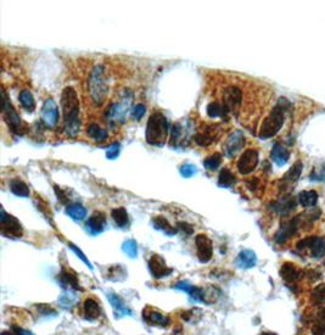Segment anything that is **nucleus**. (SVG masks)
Returning <instances> with one entry per match:
<instances>
[{
	"label": "nucleus",
	"instance_id": "obj_5",
	"mask_svg": "<svg viewBox=\"0 0 325 335\" xmlns=\"http://www.w3.org/2000/svg\"><path fill=\"white\" fill-rule=\"evenodd\" d=\"M132 100H133V94L131 92H126V94L121 98L120 102L112 103L105 112L106 122L111 126H116L125 122L126 116H127L129 109L132 106Z\"/></svg>",
	"mask_w": 325,
	"mask_h": 335
},
{
	"label": "nucleus",
	"instance_id": "obj_13",
	"mask_svg": "<svg viewBox=\"0 0 325 335\" xmlns=\"http://www.w3.org/2000/svg\"><path fill=\"white\" fill-rule=\"evenodd\" d=\"M244 145H245V135H244V133L240 131L233 132L232 134L227 138L226 143H224L223 145L224 155L229 158L234 157V156H237L238 152L244 148Z\"/></svg>",
	"mask_w": 325,
	"mask_h": 335
},
{
	"label": "nucleus",
	"instance_id": "obj_9",
	"mask_svg": "<svg viewBox=\"0 0 325 335\" xmlns=\"http://www.w3.org/2000/svg\"><path fill=\"white\" fill-rule=\"evenodd\" d=\"M197 259L201 264H207L213 258V244L206 234H197L195 238Z\"/></svg>",
	"mask_w": 325,
	"mask_h": 335
},
{
	"label": "nucleus",
	"instance_id": "obj_34",
	"mask_svg": "<svg viewBox=\"0 0 325 335\" xmlns=\"http://www.w3.org/2000/svg\"><path fill=\"white\" fill-rule=\"evenodd\" d=\"M237 183V178H235L234 173L230 171L229 169L224 167L222 171L220 172L218 176V186L222 188H230Z\"/></svg>",
	"mask_w": 325,
	"mask_h": 335
},
{
	"label": "nucleus",
	"instance_id": "obj_36",
	"mask_svg": "<svg viewBox=\"0 0 325 335\" xmlns=\"http://www.w3.org/2000/svg\"><path fill=\"white\" fill-rule=\"evenodd\" d=\"M298 201L302 206L304 207H310L314 206L318 201V194L313 190H307V192H302L300 195H298Z\"/></svg>",
	"mask_w": 325,
	"mask_h": 335
},
{
	"label": "nucleus",
	"instance_id": "obj_49",
	"mask_svg": "<svg viewBox=\"0 0 325 335\" xmlns=\"http://www.w3.org/2000/svg\"><path fill=\"white\" fill-rule=\"evenodd\" d=\"M39 310V313L43 314V316H56V311L53 310L50 306L48 305H39L37 306Z\"/></svg>",
	"mask_w": 325,
	"mask_h": 335
},
{
	"label": "nucleus",
	"instance_id": "obj_31",
	"mask_svg": "<svg viewBox=\"0 0 325 335\" xmlns=\"http://www.w3.org/2000/svg\"><path fill=\"white\" fill-rule=\"evenodd\" d=\"M111 217L119 228H126L129 224V216L125 207H117L111 211Z\"/></svg>",
	"mask_w": 325,
	"mask_h": 335
},
{
	"label": "nucleus",
	"instance_id": "obj_42",
	"mask_svg": "<svg viewBox=\"0 0 325 335\" xmlns=\"http://www.w3.org/2000/svg\"><path fill=\"white\" fill-rule=\"evenodd\" d=\"M312 299L317 305L325 304V284L318 285V287L314 289V291H313L312 294Z\"/></svg>",
	"mask_w": 325,
	"mask_h": 335
},
{
	"label": "nucleus",
	"instance_id": "obj_21",
	"mask_svg": "<svg viewBox=\"0 0 325 335\" xmlns=\"http://www.w3.org/2000/svg\"><path fill=\"white\" fill-rule=\"evenodd\" d=\"M107 299L110 301V304L114 308L115 314H116V318H121V317L125 316H132V311L127 307V305L125 304V301L122 300V297L115 293H109Z\"/></svg>",
	"mask_w": 325,
	"mask_h": 335
},
{
	"label": "nucleus",
	"instance_id": "obj_43",
	"mask_svg": "<svg viewBox=\"0 0 325 335\" xmlns=\"http://www.w3.org/2000/svg\"><path fill=\"white\" fill-rule=\"evenodd\" d=\"M146 112V106L144 104H137V105L133 106L131 110V115L132 117L134 118L135 121H140L144 117Z\"/></svg>",
	"mask_w": 325,
	"mask_h": 335
},
{
	"label": "nucleus",
	"instance_id": "obj_11",
	"mask_svg": "<svg viewBox=\"0 0 325 335\" xmlns=\"http://www.w3.org/2000/svg\"><path fill=\"white\" fill-rule=\"evenodd\" d=\"M258 164V152L255 149H247L239 158L237 167L240 175L246 176L252 173Z\"/></svg>",
	"mask_w": 325,
	"mask_h": 335
},
{
	"label": "nucleus",
	"instance_id": "obj_23",
	"mask_svg": "<svg viewBox=\"0 0 325 335\" xmlns=\"http://www.w3.org/2000/svg\"><path fill=\"white\" fill-rule=\"evenodd\" d=\"M151 223H152V227H154L155 229H157V230H160V232L165 233L166 235H168V236H173L178 232L177 228L172 226V224L168 222V219H167L166 217H163V216H161V215L152 218Z\"/></svg>",
	"mask_w": 325,
	"mask_h": 335
},
{
	"label": "nucleus",
	"instance_id": "obj_4",
	"mask_svg": "<svg viewBox=\"0 0 325 335\" xmlns=\"http://www.w3.org/2000/svg\"><path fill=\"white\" fill-rule=\"evenodd\" d=\"M287 105H289V103L284 98L279 100L275 108L270 111V114L262 123L260 134H258L261 139H269V138L274 137L280 131L281 127L284 125V121H285V111L287 110Z\"/></svg>",
	"mask_w": 325,
	"mask_h": 335
},
{
	"label": "nucleus",
	"instance_id": "obj_26",
	"mask_svg": "<svg viewBox=\"0 0 325 335\" xmlns=\"http://www.w3.org/2000/svg\"><path fill=\"white\" fill-rule=\"evenodd\" d=\"M270 157H272L273 162L275 164H278V166H284V164L289 161L290 152L285 146L277 143L274 145V148H273L272 152H270Z\"/></svg>",
	"mask_w": 325,
	"mask_h": 335
},
{
	"label": "nucleus",
	"instance_id": "obj_12",
	"mask_svg": "<svg viewBox=\"0 0 325 335\" xmlns=\"http://www.w3.org/2000/svg\"><path fill=\"white\" fill-rule=\"evenodd\" d=\"M60 112L54 99L49 98L42 106V122L47 128H54L59 122Z\"/></svg>",
	"mask_w": 325,
	"mask_h": 335
},
{
	"label": "nucleus",
	"instance_id": "obj_29",
	"mask_svg": "<svg viewBox=\"0 0 325 335\" xmlns=\"http://www.w3.org/2000/svg\"><path fill=\"white\" fill-rule=\"evenodd\" d=\"M10 190L13 194L20 196V198H28L31 194L30 188H28V186L24 181L20 180V178H14V180L10 182Z\"/></svg>",
	"mask_w": 325,
	"mask_h": 335
},
{
	"label": "nucleus",
	"instance_id": "obj_30",
	"mask_svg": "<svg viewBox=\"0 0 325 335\" xmlns=\"http://www.w3.org/2000/svg\"><path fill=\"white\" fill-rule=\"evenodd\" d=\"M66 215L74 221H83L87 216V209L80 204H70L66 207Z\"/></svg>",
	"mask_w": 325,
	"mask_h": 335
},
{
	"label": "nucleus",
	"instance_id": "obj_27",
	"mask_svg": "<svg viewBox=\"0 0 325 335\" xmlns=\"http://www.w3.org/2000/svg\"><path fill=\"white\" fill-rule=\"evenodd\" d=\"M237 264L239 267L244 268V270L252 268L257 264V256L252 250H243L239 254Z\"/></svg>",
	"mask_w": 325,
	"mask_h": 335
},
{
	"label": "nucleus",
	"instance_id": "obj_40",
	"mask_svg": "<svg viewBox=\"0 0 325 335\" xmlns=\"http://www.w3.org/2000/svg\"><path fill=\"white\" fill-rule=\"evenodd\" d=\"M122 250L128 258L135 259L138 256V244L134 239H129V240L125 241L122 245Z\"/></svg>",
	"mask_w": 325,
	"mask_h": 335
},
{
	"label": "nucleus",
	"instance_id": "obj_20",
	"mask_svg": "<svg viewBox=\"0 0 325 335\" xmlns=\"http://www.w3.org/2000/svg\"><path fill=\"white\" fill-rule=\"evenodd\" d=\"M83 312H84V318L89 320V322H94L101 317V307H100L99 302L96 301L93 297H88L84 300L83 304Z\"/></svg>",
	"mask_w": 325,
	"mask_h": 335
},
{
	"label": "nucleus",
	"instance_id": "obj_24",
	"mask_svg": "<svg viewBox=\"0 0 325 335\" xmlns=\"http://www.w3.org/2000/svg\"><path fill=\"white\" fill-rule=\"evenodd\" d=\"M188 129L185 127L180 125V123H175V125L172 127V132H171V145L172 146H179V145H184L185 144V140L188 139V133H186Z\"/></svg>",
	"mask_w": 325,
	"mask_h": 335
},
{
	"label": "nucleus",
	"instance_id": "obj_32",
	"mask_svg": "<svg viewBox=\"0 0 325 335\" xmlns=\"http://www.w3.org/2000/svg\"><path fill=\"white\" fill-rule=\"evenodd\" d=\"M207 115L211 118H217V117H228L229 112L226 109V106L223 105V103L220 102H212L207 105Z\"/></svg>",
	"mask_w": 325,
	"mask_h": 335
},
{
	"label": "nucleus",
	"instance_id": "obj_22",
	"mask_svg": "<svg viewBox=\"0 0 325 335\" xmlns=\"http://www.w3.org/2000/svg\"><path fill=\"white\" fill-rule=\"evenodd\" d=\"M297 222L298 218H296L292 219L289 223L284 224V226L279 229V232L275 234V241H277L278 244H283L287 239L291 238L293 234L296 233V229H297Z\"/></svg>",
	"mask_w": 325,
	"mask_h": 335
},
{
	"label": "nucleus",
	"instance_id": "obj_3",
	"mask_svg": "<svg viewBox=\"0 0 325 335\" xmlns=\"http://www.w3.org/2000/svg\"><path fill=\"white\" fill-rule=\"evenodd\" d=\"M88 91L94 105H102L109 93V79L103 66L97 65L90 72L88 78Z\"/></svg>",
	"mask_w": 325,
	"mask_h": 335
},
{
	"label": "nucleus",
	"instance_id": "obj_15",
	"mask_svg": "<svg viewBox=\"0 0 325 335\" xmlns=\"http://www.w3.org/2000/svg\"><path fill=\"white\" fill-rule=\"evenodd\" d=\"M218 128H220L218 126H207L203 131L197 132L194 135V141L202 148L212 145L220 137V129Z\"/></svg>",
	"mask_w": 325,
	"mask_h": 335
},
{
	"label": "nucleus",
	"instance_id": "obj_19",
	"mask_svg": "<svg viewBox=\"0 0 325 335\" xmlns=\"http://www.w3.org/2000/svg\"><path fill=\"white\" fill-rule=\"evenodd\" d=\"M173 289H177V290L186 293L192 300H194V301L203 302V288L195 287V285H192L191 283H189L188 281L175 283L173 285Z\"/></svg>",
	"mask_w": 325,
	"mask_h": 335
},
{
	"label": "nucleus",
	"instance_id": "obj_45",
	"mask_svg": "<svg viewBox=\"0 0 325 335\" xmlns=\"http://www.w3.org/2000/svg\"><path fill=\"white\" fill-rule=\"evenodd\" d=\"M120 151H121V144L116 141V143L111 144V145L107 148V150H106V157H107L109 160H115V158L119 157Z\"/></svg>",
	"mask_w": 325,
	"mask_h": 335
},
{
	"label": "nucleus",
	"instance_id": "obj_25",
	"mask_svg": "<svg viewBox=\"0 0 325 335\" xmlns=\"http://www.w3.org/2000/svg\"><path fill=\"white\" fill-rule=\"evenodd\" d=\"M77 291L74 289H64V293L61 294L59 297V305L61 306L65 310H71L73 306H76L77 301H78V295H77Z\"/></svg>",
	"mask_w": 325,
	"mask_h": 335
},
{
	"label": "nucleus",
	"instance_id": "obj_38",
	"mask_svg": "<svg viewBox=\"0 0 325 335\" xmlns=\"http://www.w3.org/2000/svg\"><path fill=\"white\" fill-rule=\"evenodd\" d=\"M126 277H127V272H126L125 267H122L121 265L112 266V267H110V270H109L107 279H110V281H123Z\"/></svg>",
	"mask_w": 325,
	"mask_h": 335
},
{
	"label": "nucleus",
	"instance_id": "obj_41",
	"mask_svg": "<svg viewBox=\"0 0 325 335\" xmlns=\"http://www.w3.org/2000/svg\"><path fill=\"white\" fill-rule=\"evenodd\" d=\"M295 206H296V201L291 200V199H285V200L278 201V203L275 204L274 209L275 211H278V212L286 213L289 212V211H291Z\"/></svg>",
	"mask_w": 325,
	"mask_h": 335
},
{
	"label": "nucleus",
	"instance_id": "obj_52",
	"mask_svg": "<svg viewBox=\"0 0 325 335\" xmlns=\"http://www.w3.org/2000/svg\"><path fill=\"white\" fill-rule=\"evenodd\" d=\"M318 319H319V322L325 323V308H324V310H321L320 312H319Z\"/></svg>",
	"mask_w": 325,
	"mask_h": 335
},
{
	"label": "nucleus",
	"instance_id": "obj_1",
	"mask_svg": "<svg viewBox=\"0 0 325 335\" xmlns=\"http://www.w3.org/2000/svg\"><path fill=\"white\" fill-rule=\"evenodd\" d=\"M61 108L64 112V129L66 135L76 138L79 134L82 122L79 117L78 95L72 87H66L62 91Z\"/></svg>",
	"mask_w": 325,
	"mask_h": 335
},
{
	"label": "nucleus",
	"instance_id": "obj_7",
	"mask_svg": "<svg viewBox=\"0 0 325 335\" xmlns=\"http://www.w3.org/2000/svg\"><path fill=\"white\" fill-rule=\"evenodd\" d=\"M0 229H2L3 235L9 236V238H21L24 234L21 222L13 215L5 212L4 209H2L0 212Z\"/></svg>",
	"mask_w": 325,
	"mask_h": 335
},
{
	"label": "nucleus",
	"instance_id": "obj_14",
	"mask_svg": "<svg viewBox=\"0 0 325 335\" xmlns=\"http://www.w3.org/2000/svg\"><path fill=\"white\" fill-rule=\"evenodd\" d=\"M143 318L148 324L150 325H156V327L161 328H167L171 325L172 320L168 316L163 314L162 312L159 310H155L154 307H145L143 310Z\"/></svg>",
	"mask_w": 325,
	"mask_h": 335
},
{
	"label": "nucleus",
	"instance_id": "obj_33",
	"mask_svg": "<svg viewBox=\"0 0 325 335\" xmlns=\"http://www.w3.org/2000/svg\"><path fill=\"white\" fill-rule=\"evenodd\" d=\"M19 100L22 108L27 112H33L34 110H36V102H34L33 95L30 91H27V89L21 91V93L19 95Z\"/></svg>",
	"mask_w": 325,
	"mask_h": 335
},
{
	"label": "nucleus",
	"instance_id": "obj_35",
	"mask_svg": "<svg viewBox=\"0 0 325 335\" xmlns=\"http://www.w3.org/2000/svg\"><path fill=\"white\" fill-rule=\"evenodd\" d=\"M281 278L285 282L292 283L298 278V271L296 270V267L291 264H284L283 267L280 270Z\"/></svg>",
	"mask_w": 325,
	"mask_h": 335
},
{
	"label": "nucleus",
	"instance_id": "obj_10",
	"mask_svg": "<svg viewBox=\"0 0 325 335\" xmlns=\"http://www.w3.org/2000/svg\"><path fill=\"white\" fill-rule=\"evenodd\" d=\"M223 105L228 110L229 114H237L243 103V92L238 87H228L224 89Z\"/></svg>",
	"mask_w": 325,
	"mask_h": 335
},
{
	"label": "nucleus",
	"instance_id": "obj_51",
	"mask_svg": "<svg viewBox=\"0 0 325 335\" xmlns=\"http://www.w3.org/2000/svg\"><path fill=\"white\" fill-rule=\"evenodd\" d=\"M13 330L15 331L16 334H32L30 330H26V329H22L19 327H13Z\"/></svg>",
	"mask_w": 325,
	"mask_h": 335
},
{
	"label": "nucleus",
	"instance_id": "obj_47",
	"mask_svg": "<svg viewBox=\"0 0 325 335\" xmlns=\"http://www.w3.org/2000/svg\"><path fill=\"white\" fill-rule=\"evenodd\" d=\"M198 310L197 308H194V310H189V311H185L182 313V318L185 320V322H196L198 318H196V314H200L201 311L196 313Z\"/></svg>",
	"mask_w": 325,
	"mask_h": 335
},
{
	"label": "nucleus",
	"instance_id": "obj_48",
	"mask_svg": "<svg viewBox=\"0 0 325 335\" xmlns=\"http://www.w3.org/2000/svg\"><path fill=\"white\" fill-rule=\"evenodd\" d=\"M178 229L182 230L183 233H185V235H191L194 233V227L191 224L186 223V222H178L177 223Z\"/></svg>",
	"mask_w": 325,
	"mask_h": 335
},
{
	"label": "nucleus",
	"instance_id": "obj_8",
	"mask_svg": "<svg viewBox=\"0 0 325 335\" xmlns=\"http://www.w3.org/2000/svg\"><path fill=\"white\" fill-rule=\"evenodd\" d=\"M148 267L155 279H162L173 273V268L168 267L166 260L159 254H154L148 261Z\"/></svg>",
	"mask_w": 325,
	"mask_h": 335
},
{
	"label": "nucleus",
	"instance_id": "obj_18",
	"mask_svg": "<svg viewBox=\"0 0 325 335\" xmlns=\"http://www.w3.org/2000/svg\"><path fill=\"white\" fill-rule=\"evenodd\" d=\"M57 279H59L60 285H61L64 289L71 288V289H74V290H82L76 273H74L73 271L68 270V268L62 267L61 272H60L59 278Z\"/></svg>",
	"mask_w": 325,
	"mask_h": 335
},
{
	"label": "nucleus",
	"instance_id": "obj_28",
	"mask_svg": "<svg viewBox=\"0 0 325 335\" xmlns=\"http://www.w3.org/2000/svg\"><path fill=\"white\" fill-rule=\"evenodd\" d=\"M87 134L91 140L96 141V143H103L109 138V132L96 123H91L88 126Z\"/></svg>",
	"mask_w": 325,
	"mask_h": 335
},
{
	"label": "nucleus",
	"instance_id": "obj_50",
	"mask_svg": "<svg viewBox=\"0 0 325 335\" xmlns=\"http://www.w3.org/2000/svg\"><path fill=\"white\" fill-rule=\"evenodd\" d=\"M313 334H325V323L319 322L314 328H313Z\"/></svg>",
	"mask_w": 325,
	"mask_h": 335
},
{
	"label": "nucleus",
	"instance_id": "obj_44",
	"mask_svg": "<svg viewBox=\"0 0 325 335\" xmlns=\"http://www.w3.org/2000/svg\"><path fill=\"white\" fill-rule=\"evenodd\" d=\"M179 172L184 178H190L194 175H196L197 170H196V166H194V164L185 163V164H183L182 167H180Z\"/></svg>",
	"mask_w": 325,
	"mask_h": 335
},
{
	"label": "nucleus",
	"instance_id": "obj_16",
	"mask_svg": "<svg viewBox=\"0 0 325 335\" xmlns=\"http://www.w3.org/2000/svg\"><path fill=\"white\" fill-rule=\"evenodd\" d=\"M297 247L300 250L304 249V247H309L310 251H312V255L319 259L324 256L325 254V239L320 238V236L304 239V240L298 242Z\"/></svg>",
	"mask_w": 325,
	"mask_h": 335
},
{
	"label": "nucleus",
	"instance_id": "obj_39",
	"mask_svg": "<svg viewBox=\"0 0 325 335\" xmlns=\"http://www.w3.org/2000/svg\"><path fill=\"white\" fill-rule=\"evenodd\" d=\"M301 172H302V163L301 162L295 163L291 169L286 172V175L284 176V181L289 182V183H293V182L298 180Z\"/></svg>",
	"mask_w": 325,
	"mask_h": 335
},
{
	"label": "nucleus",
	"instance_id": "obj_46",
	"mask_svg": "<svg viewBox=\"0 0 325 335\" xmlns=\"http://www.w3.org/2000/svg\"><path fill=\"white\" fill-rule=\"evenodd\" d=\"M68 246H70V249H71L72 251H73V253H74V254H76V255H77V258H79L80 260H82V261H83V262H84V264H85V265H87V266H88V267H89V268H90V270H93V266H91V264H90V261H89V260H88V258H87V256H85V255H84V254H83V253H82V250H80V249H79V247H77V246H76V245H74V244H72V242H68Z\"/></svg>",
	"mask_w": 325,
	"mask_h": 335
},
{
	"label": "nucleus",
	"instance_id": "obj_6",
	"mask_svg": "<svg viewBox=\"0 0 325 335\" xmlns=\"http://www.w3.org/2000/svg\"><path fill=\"white\" fill-rule=\"evenodd\" d=\"M3 117H4V121L7 122L9 129H10L11 132L15 133L17 135L25 134L27 127L22 122L21 117L17 114L16 110L14 109V106L11 105L5 91L3 92Z\"/></svg>",
	"mask_w": 325,
	"mask_h": 335
},
{
	"label": "nucleus",
	"instance_id": "obj_17",
	"mask_svg": "<svg viewBox=\"0 0 325 335\" xmlns=\"http://www.w3.org/2000/svg\"><path fill=\"white\" fill-rule=\"evenodd\" d=\"M106 223H107V219H106L105 213L101 212V211H95V212L88 218L85 226H87L89 233L93 234V235H96V234L103 232Z\"/></svg>",
	"mask_w": 325,
	"mask_h": 335
},
{
	"label": "nucleus",
	"instance_id": "obj_37",
	"mask_svg": "<svg viewBox=\"0 0 325 335\" xmlns=\"http://www.w3.org/2000/svg\"><path fill=\"white\" fill-rule=\"evenodd\" d=\"M221 164H222V155L220 152H214V154L207 156L203 160V167L208 171H217Z\"/></svg>",
	"mask_w": 325,
	"mask_h": 335
},
{
	"label": "nucleus",
	"instance_id": "obj_2",
	"mask_svg": "<svg viewBox=\"0 0 325 335\" xmlns=\"http://www.w3.org/2000/svg\"><path fill=\"white\" fill-rule=\"evenodd\" d=\"M168 120L161 112H154L148 121L145 139L152 146L162 148L168 137Z\"/></svg>",
	"mask_w": 325,
	"mask_h": 335
}]
</instances>
